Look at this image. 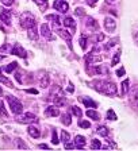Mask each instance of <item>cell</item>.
<instances>
[{
    "label": "cell",
    "mask_w": 138,
    "mask_h": 151,
    "mask_svg": "<svg viewBox=\"0 0 138 151\" xmlns=\"http://www.w3.org/2000/svg\"><path fill=\"white\" fill-rule=\"evenodd\" d=\"M41 32H42V35H44L45 38H47V39H53V35H52V32H50V28H49V26L46 24V23H44V24L41 26Z\"/></svg>",
    "instance_id": "ba28073f"
},
{
    "label": "cell",
    "mask_w": 138,
    "mask_h": 151,
    "mask_svg": "<svg viewBox=\"0 0 138 151\" xmlns=\"http://www.w3.org/2000/svg\"><path fill=\"white\" fill-rule=\"evenodd\" d=\"M34 1H37L38 4H44V3H46L47 0H34Z\"/></svg>",
    "instance_id": "c3c4849f"
},
{
    "label": "cell",
    "mask_w": 138,
    "mask_h": 151,
    "mask_svg": "<svg viewBox=\"0 0 138 151\" xmlns=\"http://www.w3.org/2000/svg\"><path fill=\"white\" fill-rule=\"evenodd\" d=\"M53 7L57 9V11H60V12H62V14H65L69 9V4L66 3V1H64V0H56Z\"/></svg>",
    "instance_id": "277c9868"
},
{
    "label": "cell",
    "mask_w": 138,
    "mask_h": 151,
    "mask_svg": "<svg viewBox=\"0 0 138 151\" xmlns=\"http://www.w3.org/2000/svg\"><path fill=\"white\" fill-rule=\"evenodd\" d=\"M91 148L92 150H97V148H102V143L97 139H94L92 140V143H91Z\"/></svg>",
    "instance_id": "4316f807"
},
{
    "label": "cell",
    "mask_w": 138,
    "mask_h": 151,
    "mask_svg": "<svg viewBox=\"0 0 138 151\" xmlns=\"http://www.w3.org/2000/svg\"><path fill=\"white\" fill-rule=\"evenodd\" d=\"M16 145H18V148H27V145L26 143H23L22 139H16Z\"/></svg>",
    "instance_id": "d590c367"
},
{
    "label": "cell",
    "mask_w": 138,
    "mask_h": 151,
    "mask_svg": "<svg viewBox=\"0 0 138 151\" xmlns=\"http://www.w3.org/2000/svg\"><path fill=\"white\" fill-rule=\"evenodd\" d=\"M97 3V0H87V4L88 6H91V7H95Z\"/></svg>",
    "instance_id": "7bdbcfd3"
},
{
    "label": "cell",
    "mask_w": 138,
    "mask_h": 151,
    "mask_svg": "<svg viewBox=\"0 0 138 151\" xmlns=\"http://www.w3.org/2000/svg\"><path fill=\"white\" fill-rule=\"evenodd\" d=\"M57 32H58V35H60L61 38H64L65 41L70 42V39H72V34H69L66 30H60V28H58V30H57Z\"/></svg>",
    "instance_id": "9a60e30c"
},
{
    "label": "cell",
    "mask_w": 138,
    "mask_h": 151,
    "mask_svg": "<svg viewBox=\"0 0 138 151\" xmlns=\"http://www.w3.org/2000/svg\"><path fill=\"white\" fill-rule=\"evenodd\" d=\"M103 39H104V35L100 32V34H97L96 37H95V39H94V41H95V42H102V41H103Z\"/></svg>",
    "instance_id": "60d3db41"
},
{
    "label": "cell",
    "mask_w": 138,
    "mask_h": 151,
    "mask_svg": "<svg viewBox=\"0 0 138 151\" xmlns=\"http://www.w3.org/2000/svg\"><path fill=\"white\" fill-rule=\"evenodd\" d=\"M102 61V57H95L94 54H91V55H88L87 57V62L88 63H95V62H100Z\"/></svg>",
    "instance_id": "d6986e66"
},
{
    "label": "cell",
    "mask_w": 138,
    "mask_h": 151,
    "mask_svg": "<svg viewBox=\"0 0 138 151\" xmlns=\"http://www.w3.org/2000/svg\"><path fill=\"white\" fill-rule=\"evenodd\" d=\"M87 116L88 117H91V119H94V120H99V113L96 112V111H94V109H88L87 111Z\"/></svg>",
    "instance_id": "44dd1931"
},
{
    "label": "cell",
    "mask_w": 138,
    "mask_h": 151,
    "mask_svg": "<svg viewBox=\"0 0 138 151\" xmlns=\"http://www.w3.org/2000/svg\"><path fill=\"white\" fill-rule=\"evenodd\" d=\"M7 100H8V103H9V107H11V111H12V113H15V115H19V113L23 112V105L19 103V100L14 99L12 96H7Z\"/></svg>",
    "instance_id": "3957f363"
},
{
    "label": "cell",
    "mask_w": 138,
    "mask_h": 151,
    "mask_svg": "<svg viewBox=\"0 0 138 151\" xmlns=\"http://www.w3.org/2000/svg\"><path fill=\"white\" fill-rule=\"evenodd\" d=\"M97 134L99 135H102V136H107L108 134H110V131L107 129V127H104V126H100V127H97Z\"/></svg>",
    "instance_id": "7402d4cb"
},
{
    "label": "cell",
    "mask_w": 138,
    "mask_h": 151,
    "mask_svg": "<svg viewBox=\"0 0 138 151\" xmlns=\"http://www.w3.org/2000/svg\"><path fill=\"white\" fill-rule=\"evenodd\" d=\"M4 6H12L14 4V0H1Z\"/></svg>",
    "instance_id": "f6af8a7d"
},
{
    "label": "cell",
    "mask_w": 138,
    "mask_h": 151,
    "mask_svg": "<svg viewBox=\"0 0 138 151\" xmlns=\"http://www.w3.org/2000/svg\"><path fill=\"white\" fill-rule=\"evenodd\" d=\"M78 42H80V46H81L83 50H85V49H87V35L83 34L81 37H80V39H78Z\"/></svg>",
    "instance_id": "cb8c5ba5"
},
{
    "label": "cell",
    "mask_w": 138,
    "mask_h": 151,
    "mask_svg": "<svg viewBox=\"0 0 138 151\" xmlns=\"http://www.w3.org/2000/svg\"><path fill=\"white\" fill-rule=\"evenodd\" d=\"M16 68H18V63H16V62H11L4 70H6L7 73H11V72H14V70L16 69Z\"/></svg>",
    "instance_id": "484cf974"
},
{
    "label": "cell",
    "mask_w": 138,
    "mask_h": 151,
    "mask_svg": "<svg viewBox=\"0 0 138 151\" xmlns=\"http://www.w3.org/2000/svg\"><path fill=\"white\" fill-rule=\"evenodd\" d=\"M0 20H3L6 24H9V22H11V12L9 11H3L1 15H0Z\"/></svg>",
    "instance_id": "5bb4252c"
},
{
    "label": "cell",
    "mask_w": 138,
    "mask_h": 151,
    "mask_svg": "<svg viewBox=\"0 0 138 151\" xmlns=\"http://www.w3.org/2000/svg\"><path fill=\"white\" fill-rule=\"evenodd\" d=\"M27 132H28V135L31 136V138H34V139H37V138H39V136H41V131H39L37 127H34V126L28 127Z\"/></svg>",
    "instance_id": "30bf717a"
},
{
    "label": "cell",
    "mask_w": 138,
    "mask_h": 151,
    "mask_svg": "<svg viewBox=\"0 0 138 151\" xmlns=\"http://www.w3.org/2000/svg\"><path fill=\"white\" fill-rule=\"evenodd\" d=\"M96 73H99V74H102V73L107 74V73H108V70H107V68H104V66H97V68H96Z\"/></svg>",
    "instance_id": "e575fe53"
},
{
    "label": "cell",
    "mask_w": 138,
    "mask_h": 151,
    "mask_svg": "<svg viewBox=\"0 0 138 151\" xmlns=\"http://www.w3.org/2000/svg\"><path fill=\"white\" fill-rule=\"evenodd\" d=\"M1 93H3V91H1V88H0V94H1Z\"/></svg>",
    "instance_id": "f5cc1de1"
},
{
    "label": "cell",
    "mask_w": 138,
    "mask_h": 151,
    "mask_svg": "<svg viewBox=\"0 0 138 151\" xmlns=\"http://www.w3.org/2000/svg\"><path fill=\"white\" fill-rule=\"evenodd\" d=\"M72 112L75 113L77 117H81V115H83L81 109H80V108H77V107H72Z\"/></svg>",
    "instance_id": "836d02e7"
},
{
    "label": "cell",
    "mask_w": 138,
    "mask_h": 151,
    "mask_svg": "<svg viewBox=\"0 0 138 151\" xmlns=\"http://www.w3.org/2000/svg\"><path fill=\"white\" fill-rule=\"evenodd\" d=\"M47 20H54V23H60V18L57 15H46Z\"/></svg>",
    "instance_id": "d6a6232c"
},
{
    "label": "cell",
    "mask_w": 138,
    "mask_h": 151,
    "mask_svg": "<svg viewBox=\"0 0 138 151\" xmlns=\"http://www.w3.org/2000/svg\"><path fill=\"white\" fill-rule=\"evenodd\" d=\"M35 120H37V116L33 115V113H25L23 116L19 117L20 123H31V122H35Z\"/></svg>",
    "instance_id": "52a82bcc"
},
{
    "label": "cell",
    "mask_w": 138,
    "mask_h": 151,
    "mask_svg": "<svg viewBox=\"0 0 138 151\" xmlns=\"http://www.w3.org/2000/svg\"><path fill=\"white\" fill-rule=\"evenodd\" d=\"M78 126L81 127V128H89V127H91V123L85 122V120H80V122H78Z\"/></svg>",
    "instance_id": "1f68e13d"
},
{
    "label": "cell",
    "mask_w": 138,
    "mask_h": 151,
    "mask_svg": "<svg viewBox=\"0 0 138 151\" xmlns=\"http://www.w3.org/2000/svg\"><path fill=\"white\" fill-rule=\"evenodd\" d=\"M20 24L23 28H33L35 27V18L30 12H25L20 16Z\"/></svg>",
    "instance_id": "7a4b0ae2"
},
{
    "label": "cell",
    "mask_w": 138,
    "mask_h": 151,
    "mask_svg": "<svg viewBox=\"0 0 138 151\" xmlns=\"http://www.w3.org/2000/svg\"><path fill=\"white\" fill-rule=\"evenodd\" d=\"M66 91H68L69 93H73V92H75V88H73V84H72V82H69V85H68V88H66Z\"/></svg>",
    "instance_id": "b9f144b4"
},
{
    "label": "cell",
    "mask_w": 138,
    "mask_h": 151,
    "mask_svg": "<svg viewBox=\"0 0 138 151\" xmlns=\"http://www.w3.org/2000/svg\"><path fill=\"white\" fill-rule=\"evenodd\" d=\"M14 54H16V55H19L20 58H26V50L23 49L20 45H15V47H14V50H12Z\"/></svg>",
    "instance_id": "8fae6325"
},
{
    "label": "cell",
    "mask_w": 138,
    "mask_h": 151,
    "mask_svg": "<svg viewBox=\"0 0 138 151\" xmlns=\"http://www.w3.org/2000/svg\"><path fill=\"white\" fill-rule=\"evenodd\" d=\"M81 101L84 103V105H85L87 108H96V103H95V101H92V100H89V99L83 97Z\"/></svg>",
    "instance_id": "ac0fdd59"
},
{
    "label": "cell",
    "mask_w": 138,
    "mask_h": 151,
    "mask_svg": "<svg viewBox=\"0 0 138 151\" xmlns=\"http://www.w3.org/2000/svg\"><path fill=\"white\" fill-rule=\"evenodd\" d=\"M39 147H41V148H47V150L50 148V147H49V146H47V145H39Z\"/></svg>",
    "instance_id": "681fc988"
},
{
    "label": "cell",
    "mask_w": 138,
    "mask_h": 151,
    "mask_svg": "<svg viewBox=\"0 0 138 151\" xmlns=\"http://www.w3.org/2000/svg\"><path fill=\"white\" fill-rule=\"evenodd\" d=\"M75 146L76 148H84L85 147V138L81 135H76L75 138Z\"/></svg>",
    "instance_id": "9c48e42d"
},
{
    "label": "cell",
    "mask_w": 138,
    "mask_h": 151,
    "mask_svg": "<svg viewBox=\"0 0 138 151\" xmlns=\"http://www.w3.org/2000/svg\"><path fill=\"white\" fill-rule=\"evenodd\" d=\"M54 104H56L57 107H62L64 104H65V99H64L62 94H60V96H56V97L53 99Z\"/></svg>",
    "instance_id": "2e32d148"
},
{
    "label": "cell",
    "mask_w": 138,
    "mask_h": 151,
    "mask_svg": "<svg viewBox=\"0 0 138 151\" xmlns=\"http://www.w3.org/2000/svg\"><path fill=\"white\" fill-rule=\"evenodd\" d=\"M61 122H62V124H65V126H70V123H72V120H70V115H69V113H64Z\"/></svg>",
    "instance_id": "603a6c76"
},
{
    "label": "cell",
    "mask_w": 138,
    "mask_h": 151,
    "mask_svg": "<svg viewBox=\"0 0 138 151\" xmlns=\"http://www.w3.org/2000/svg\"><path fill=\"white\" fill-rule=\"evenodd\" d=\"M95 86L97 92L106 94V96H115L116 94V86L114 82H110V81H96L95 82Z\"/></svg>",
    "instance_id": "6da1fadb"
},
{
    "label": "cell",
    "mask_w": 138,
    "mask_h": 151,
    "mask_svg": "<svg viewBox=\"0 0 138 151\" xmlns=\"http://www.w3.org/2000/svg\"><path fill=\"white\" fill-rule=\"evenodd\" d=\"M107 119L108 120H116V115L113 109H108L107 111Z\"/></svg>",
    "instance_id": "4dcf8cb0"
},
{
    "label": "cell",
    "mask_w": 138,
    "mask_h": 151,
    "mask_svg": "<svg viewBox=\"0 0 138 151\" xmlns=\"http://www.w3.org/2000/svg\"><path fill=\"white\" fill-rule=\"evenodd\" d=\"M64 24L66 26V27H70V31H75V28H76V22L73 20V18H70V16H68V18H65V20H64Z\"/></svg>",
    "instance_id": "4fadbf2b"
},
{
    "label": "cell",
    "mask_w": 138,
    "mask_h": 151,
    "mask_svg": "<svg viewBox=\"0 0 138 151\" xmlns=\"http://www.w3.org/2000/svg\"><path fill=\"white\" fill-rule=\"evenodd\" d=\"M0 81L3 82V84H6L7 86H8V88H14V86H12V82L9 81V80L7 78V77H3L1 74H0Z\"/></svg>",
    "instance_id": "83f0119b"
},
{
    "label": "cell",
    "mask_w": 138,
    "mask_h": 151,
    "mask_svg": "<svg viewBox=\"0 0 138 151\" xmlns=\"http://www.w3.org/2000/svg\"><path fill=\"white\" fill-rule=\"evenodd\" d=\"M3 58H4V57H3V55H0V61H1V60H3Z\"/></svg>",
    "instance_id": "816d5d0a"
},
{
    "label": "cell",
    "mask_w": 138,
    "mask_h": 151,
    "mask_svg": "<svg viewBox=\"0 0 138 151\" xmlns=\"http://www.w3.org/2000/svg\"><path fill=\"white\" fill-rule=\"evenodd\" d=\"M45 115H46L47 117H56L60 115V109H58V107L57 105H52V107H47L46 111H45Z\"/></svg>",
    "instance_id": "8992f818"
},
{
    "label": "cell",
    "mask_w": 138,
    "mask_h": 151,
    "mask_svg": "<svg viewBox=\"0 0 138 151\" xmlns=\"http://www.w3.org/2000/svg\"><path fill=\"white\" fill-rule=\"evenodd\" d=\"M115 27H116V22L113 18L107 16V18L104 19V28H106L108 32H113L114 30H115Z\"/></svg>",
    "instance_id": "5b68a950"
},
{
    "label": "cell",
    "mask_w": 138,
    "mask_h": 151,
    "mask_svg": "<svg viewBox=\"0 0 138 151\" xmlns=\"http://www.w3.org/2000/svg\"><path fill=\"white\" fill-rule=\"evenodd\" d=\"M123 74H125V69H123V68H121L119 70H116V76H118V77H122Z\"/></svg>",
    "instance_id": "ee69618b"
},
{
    "label": "cell",
    "mask_w": 138,
    "mask_h": 151,
    "mask_svg": "<svg viewBox=\"0 0 138 151\" xmlns=\"http://www.w3.org/2000/svg\"><path fill=\"white\" fill-rule=\"evenodd\" d=\"M0 113H3L4 116H8V115H7V112H6V108H4V103L1 100H0Z\"/></svg>",
    "instance_id": "74e56055"
},
{
    "label": "cell",
    "mask_w": 138,
    "mask_h": 151,
    "mask_svg": "<svg viewBox=\"0 0 138 151\" xmlns=\"http://www.w3.org/2000/svg\"><path fill=\"white\" fill-rule=\"evenodd\" d=\"M131 101L135 105H138V86H135L131 91Z\"/></svg>",
    "instance_id": "ffe728a7"
},
{
    "label": "cell",
    "mask_w": 138,
    "mask_h": 151,
    "mask_svg": "<svg viewBox=\"0 0 138 151\" xmlns=\"http://www.w3.org/2000/svg\"><path fill=\"white\" fill-rule=\"evenodd\" d=\"M75 147H76V146L72 145V143H69V142H66V143H65V148H66V150H69V148H75Z\"/></svg>",
    "instance_id": "bcb514c9"
},
{
    "label": "cell",
    "mask_w": 138,
    "mask_h": 151,
    "mask_svg": "<svg viewBox=\"0 0 138 151\" xmlns=\"http://www.w3.org/2000/svg\"><path fill=\"white\" fill-rule=\"evenodd\" d=\"M26 92H27V93H33V94H38V91H37V89H27Z\"/></svg>",
    "instance_id": "7dc6e473"
},
{
    "label": "cell",
    "mask_w": 138,
    "mask_h": 151,
    "mask_svg": "<svg viewBox=\"0 0 138 151\" xmlns=\"http://www.w3.org/2000/svg\"><path fill=\"white\" fill-rule=\"evenodd\" d=\"M28 38H30V39H33V41H35V39H37L38 38V34L37 32H35V27H33V28H28Z\"/></svg>",
    "instance_id": "d4e9b609"
},
{
    "label": "cell",
    "mask_w": 138,
    "mask_h": 151,
    "mask_svg": "<svg viewBox=\"0 0 138 151\" xmlns=\"http://www.w3.org/2000/svg\"><path fill=\"white\" fill-rule=\"evenodd\" d=\"M116 0H106V3L107 4H113V3H115Z\"/></svg>",
    "instance_id": "f907efd6"
},
{
    "label": "cell",
    "mask_w": 138,
    "mask_h": 151,
    "mask_svg": "<svg viewBox=\"0 0 138 151\" xmlns=\"http://www.w3.org/2000/svg\"><path fill=\"white\" fill-rule=\"evenodd\" d=\"M52 142H53V145H58V136H57V131H53V138H52Z\"/></svg>",
    "instance_id": "f35d334b"
},
{
    "label": "cell",
    "mask_w": 138,
    "mask_h": 151,
    "mask_svg": "<svg viewBox=\"0 0 138 151\" xmlns=\"http://www.w3.org/2000/svg\"><path fill=\"white\" fill-rule=\"evenodd\" d=\"M119 58H121V50H118V53L115 54V57H114V60H113V66L119 62Z\"/></svg>",
    "instance_id": "8d00e7d4"
},
{
    "label": "cell",
    "mask_w": 138,
    "mask_h": 151,
    "mask_svg": "<svg viewBox=\"0 0 138 151\" xmlns=\"http://www.w3.org/2000/svg\"><path fill=\"white\" fill-rule=\"evenodd\" d=\"M39 84H41L42 88H47V85H49V77H47V76H44L41 78V82H39Z\"/></svg>",
    "instance_id": "f546056e"
},
{
    "label": "cell",
    "mask_w": 138,
    "mask_h": 151,
    "mask_svg": "<svg viewBox=\"0 0 138 151\" xmlns=\"http://www.w3.org/2000/svg\"><path fill=\"white\" fill-rule=\"evenodd\" d=\"M69 139H70V136H69V134L66 131H61V140L64 142V143H66V142H69Z\"/></svg>",
    "instance_id": "f1b7e54d"
},
{
    "label": "cell",
    "mask_w": 138,
    "mask_h": 151,
    "mask_svg": "<svg viewBox=\"0 0 138 151\" xmlns=\"http://www.w3.org/2000/svg\"><path fill=\"white\" fill-rule=\"evenodd\" d=\"M85 24H87V27L91 28V30H97V28H99V24L96 23V20H95L94 18H91V16H88V18H87Z\"/></svg>",
    "instance_id": "7c38bea8"
},
{
    "label": "cell",
    "mask_w": 138,
    "mask_h": 151,
    "mask_svg": "<svg viewBox=\"0 0 138 151\" xmlns=\"http://www.w3.org/2000/svg\"><path fill=\"white\" fill-rule=\"evenodd\" d=\"M127 92H129V80H125L121 84V93H122V96H125Z\"/></svg>",
    "instance_id": "e0dca14e"
},
{
    "label": "cell",
    "mask_w": 138,
    "mask_h": 151,
    "mask_svg": "<svg viewBox=\"0 0 138 151\" xmlns=\"http://www.w3.org/2000/svg\"><path fill=\"white\" fill-rule=\"evenodd\" d=\"M84 8H80V7H77L76 8V15L77 16H84Z\"/></svg>",
    "instance_id": "ab89813d"
}]
</instances>
